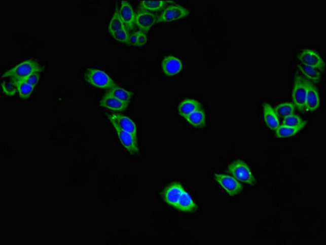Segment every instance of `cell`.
I'll return each mask as SVG.
<instances>
[{"label": "cell", "mask_w": 326, "mask_h": 245, "mask_svg": "<svg viewBox=\"0 0 326 245\" xmlns=\"http://www.w3.org/2000/svg\"><path fill=\"white\" fill-rule=\"evenodd\" d=\"M119 14L127 29H131L134 27L136 13L133 7L131 6L130 3L128 1H121V5L119 9Z\"/></svg>", "instance_id": "14"}, {"label": "cell", "mask_w": 326, "mask_h": 245, "mask_svg": "<svg viewBox=\"0 0 326 245\" xmlns=\"http://www.w3.org/2000/svg\"><path fill=\"white\" fill-rule=\"evenodd\" d=\"M298 60L305 66L323 69L324 67V62L320 55L316 51L311 49H304L298 55Z\"/></svg>", "instance_id": "7"}, {"label": "cell", "mask_w": 326, "mask_h": 245, "mask_svg": "<svg viewBox=\"0 0 326 245\" xmlns=\"http://www.w3.org/2000/svg\"><path fill=\"white\" fill-rule=\"evenodd\" d=\"M282 124H283V125L291 126V127H299V128H303L307 125V122L294 113L283 117V119H282Z\"/></svg>", "instance_id": "25"}, {"label": "cell", "mask_w": 326, "mask_h": 245, "mask_svg": "<svg viewBox=\"0 0 326 245\" xmlns=\"http://www.w3.org/2000/svg\"><path fill=\"white\" fill-rule=\"evenodd\" d=\"M167 4H173L172 1H148L144 0L139 3L138 10L148 11V12H158L164 9Z\"/></svg>", "instance_id": "20"}, {"label": "cell", "mask_w": 326, "mask_h": 245, "mask_svg": "<svg viewBox=\"0 0 326 245\" xmlns=\"http://www.w3.org/2000/svg\"><path fill=\"white\" fill-rule=\"evenodd\" d=\"M99 105L105 107L110 111H115V112L118 113V112H123L125 111L129 107V103L120 101L118 98H116L115 96L105 92V94L99 102Z\"/></svg>", "instance_id": "15"}, {"label": "cell", "mask_w": 326, "mask_h": 245, "mask_svg": "<svg viewBox=\"0 0 326 245\" xmlns=\"http://www.w3.org/2000/svg\"><path fill=\"white\" fill-rule=\"evenodd\" d=\"M148 43V36L145 32L137 31V46H144Z\"/></svg>", "instance_id": "31"}, {"label": "cell", "mask_w": 326, "mask_h": 245, "mask_svg": "<svg viewBox=\"0 0 326 245\" xmlns=\"http://www.w3.org/2000/svg\"><path fill=\"white\" fill-rule=\"evenodd\" d=\"M115 40H117L119 42L123 44H129V34L127 28L120 29L119 31L116 32L114 34H112Z\"/></svg>", "instance_id": "29"}, {"label": "cell", "mask_w": 326, "mask_h": 245, "mask_svg": "<svg viewBox=\"0 0 326 245\" xmlns=\"http://www.w3.org/2000/svg\"><path fill=\"white\" fill-rule=\"evenodd\" d=\"M43 68L37 61L27 60L22 61L3 75V78H13L16 80H24L35 72H42Z\"/></svg>", "instance_id": "2"}, {"label": "cell", "mask_w": 326, "mask_h": 245, "mask_svg": "<svg viewBox=\"0 0 326 245\" xmlns=\"http://www.w3.org/2000/svg\"><path fill=\"white\" fill-rule=\"evenodd\" d=\"M198 109H201V104L200 101L194 99L188 98L179 103L177 110H178L179 116L186 119L190 114Z\"/></svg>", "instance_id": "18"}, {"label": "cell", "mask_w": 326, "mask_h": 245, "mask_svg": "<svg viewBox=\"0 0 326 245\" xmlns=\"http://www.w3.org/2000/svg\"><path fill=\"white\" fill-rule=\"evenodd\" d=\"M274 109L276 111L278 116L284 117V116L295 113V107L293 103L284 102L276 106Z\"/></svg>", "instance_id": "28"}, {"label": "cell", "mask_w": 326, "mask_h": 245, "mask_svg": "<svg viewBox=\"0 0 326 245\" xmlns=\"http://www.w3.org/2000/svg\"><path fill=\"white\" fill-rule=\"evenodd\" d=\"M158 15L148 11L138 10L135 17V24L141 31L148 33L151 28L156 23Z\"/></svg>", "instance_id": "9"}, {"label": "cell", "mask_w": 326, "mask_h": 245, "mask_svg": "<svg viewBox=\"0 0 326 245\" xmlns=\"http://www.w3.org/2000/svg\"><path fill=\"white\" fill-rule=\"evenodd\" d=\"M3 92L8 96H13L17 92V80L13 78H2Z\"/></svg>", "instance_id": "26"}, {"label": "cell", "mask_w": 326, "mask_h": 245, "mask_svg": "<svg viewBox=\"0 0 326 245\" xmlns=\"http://www.w3.org/2000/svg\"><path fill=\"white\" fill-rule=\"evenodd\" d=\"M307 92L306 98L305 111L308 112H313L320 107V96L317 88L312 83L306 80Z\"/></svg>", "instance_id": "13"}, {"label": "cell", "mask_w": 326, "mask_h": 245, "mask_svg": "<svg viewBox=\"0 0 326 245\" xmlns=\"http://www.w3.org/2000/svg\"><path fill=\"white\" fill-rule=\"evenodd\" d=\"M129 45L137 46V31L129 34Z\"/></svg>", "instance_id": "32"}, {"label": "cell", "mask_w": 326, "mask_h": 245, "mask_svg": "<svg viewBox=\"0 0 326 245\" xmlns=\"http://www.w3.org/2000/svg\"><path fill=\"white\" fill-rule=\"evenodd\" d=\"M107 93L110 95L115 96L116 98H118L120 101H124V102H130L131 99L133 97V93L131 92L130 91L127 90L125 88L116 85L114 88L112 89L107 90Z\"/></svg>", "instance_id": "22"}, {"label": "cell", "mask_w": 326, "mask_h": 245, "mask_svg": "<svg viewBox=\"0 0 326 245\" xmlns=\"http://www.w3.org/2000/svg\"><path fill=\"white\" fill-rule=\"evenodd\" d=\"M116 134L118 136L120 143L123 147L129 151V153L136 155L138 153V145H137V136L132 134L130 132L121 130L117 127H114Z\"/></svg>", "instance_id": "10"}, {"label": "cell", "mask_w": 326, "mask_h": 245, "mask_svg": "<svg viewBox=\"0 0 326 245\" xmlns=\"http://www.w3.org/2000/svg\"><path fill=\"white\" fill-rule=\"evenodd\" d=\"M184 190L185 188L183 187L181 183H177V182L171 183L163 191L162 195L164 201L168 203V205L172 206L175 208L179 198L181 196L182 193Z\"/></svg>", "instance_id": "11"}, {"label": "cell", "mask_w": 326, "mask_h": 245, "mask_svg": "<svg viewBox=\"0 0 326 245\" xmlns=\"http://www.w3.org/2000/svg\"><path fill=\"white\" fill-rule=\"evenodd\" d=\"M189 16V11L184 7L178 5H168L158 16V19L156 23L162 22H169V21H177L183 19Z\"/></svg>", "instance_id": "6"}, {"label": "cell", "mask_w": 326, "mask_h": 245, "mask_svg": "<svg viewBox=\"0 0 326 245\" xmlns=\"http://www.w3.org/2000/svg\"><path fill=\"white\" fill-rule=\"evenodd\" d=\"M185 120L190 125L193 126L195 128H202L206 123V116L201 108L190 114Z\"/></svg>", "instance_id": "19"}, {"label": "cell", "mask_w": 326, "mask_h": 245, "mask_svg": "<svg viewBox=\"0 0 326 245\" xmlns=\"http://www.w3.org/2000/svg\"><path fill=\"white\" fill-rule=\"evenodd\" d=\"M214 180L222 188L228 193L230 196H236L240 191H242L243 187L239 181L236 180L234 177L227 174H213Z\"/></svg>", "instance_id": "5"}, {"label": "cell", "mask_w": 326, "mask_h": 245, "mask_svg": "<svg viewBox=\"0 0 326 245\" xmlns=\"http://www.w3.org/2000/svg\"><path fill=\"white\" fill-rule=\"evenodd\" d=\"M162 71L166 76H174L178 75L183 69V62L178 57L173 55L164 57L162 61Z\"/></svg>", "instance_id": "12"}, {"label": "cell", "mask_w": 326, "mask_h": 245, "mask_svg": "<svg viewBox=\"0 0 326 245\" xmlns=\"http://www.w3.org/2000/svg\"><path fill=\"white\" fill-rule=\"evenodd\" d=\"M228 171L240 183L248 185H255L256 183V179L252 174V170L243 160L238 159L230 163L228 167Z\"/></svg>", "instance_id": "3"}, {"label": "cell", "mask_w": 326, "mask_h": 245, "mask_svg": "<svg viewBox=\"0 0 326 245\" xmlns=\"http://www.w3.org/2000/svg\"><path fill=\"white\" fill-rule=\"evenodd\" d=\"M40 80V72H35V73L32 74L30 76L24 79L23 81L25 83L30 84L32 86L35 87L38 84L39 81Z\"/></svg>", "instance_id": "30"}, {"label": "cell", "mask_w": 326, "mask_h": 245, "mask_svg": "<svg viewBox=\"0 0 326 245\" xmlns=\"http://www.w3.org/2000/svg\"><path fill=\"white\" fill-rule=\"evenodd\" d=\"M125 25L124 22L120 18V14H119L118 7H116V10H115L114 14L112 16V19L110 21L109 26H108V30H109L111 34H113L116 32L119 31L120 29H124Z\"/></svg>", "instance_id": "24"}, {"label": "cell", "mask_w": 326, "mask_h": 245, "mask_svg": "<svg viewBox=\"0 0 326 245\" xmlns=\"http://www.w3.org/2000/svg\"><path fill=\"white\" fill-rule=\"evenodd\" d=\"M298 72L301 74L303 77L306 78V80H312L316 83L320 81L321 78L320 71L316 68L309 67L305 65H298Z\"/></svg>", "instance_id": "21"}, {"label": "cell", "mask_w": 326, "mask_h": 245, "mask_svg": "<svg viewBox=\"0 0 326 245\" xmlns=\"http://www.w3.org/2000/svg\"><path fill=\"white\" fill-rule=\"evenodd\" d=\"M107 117L113 127H117L121 130L137 136V126L130 118L119 113L108 114Z\"/></svg>", "instance_id": "8"}, {"label": "cell", "mask_w": 326, "mask_h": 245, "mask_svg": "<svg viewBox=\"0 0 326 245\" xmlns=\"http://www.w3.org/2000/svg\"><path fill=\"white\" fill-rule=\"evenodd\" d=\"M17 92L22 99L29 98L32 92H34V87L25 83L23 80H17Z\"/></svg>", "instance_id": "27"}, {"label": "cell", "mask_w": 326, "mask_h": 245, "mask_svg": "<svg viewBox=\"0 0 326 245\" xmlns=\"http://www.w3.org/2000/svg\"><path fill=\"white\" fill-rule=\"evenodd\" d=\"M307 88L305 79L301 75H295V84L293 88V104L300 111L305 110L306 98H307Z\"/></svg>", "instance_id": "4"}, {"label": "cell", "mask_w": 326, "mask_h": 245, "mask_svg": "<svg viewBox=\"0 0 326 245\" xmlns=\"http://www.w3.org/2000/svg\"><path fill=\"white\" fill-rule=\"evenodd\" d=\"M84 79L89 84L100 89L110 90L117 85L106 72L96 68L87 69L84 72Z\"/></svg>", "instance_id": "1"}, {"label": "cell", "mask_w": 326, "mask_h": 245, "mask_svg": "<svg viewBox=\"0 0 326 245\" xmlns=\"http://www.w3.org/2000/svg\"><path fill=\"white\" fill-rule=\"evenodd\" d=\"M263 117L266 125L272 131H276L280 125V119L274 107L267 102L263 104Z\"/></svg>", "instance_id": "16"}, {"label": "cell", "mask_w": 326, "mask_h": 245, "mask_svg": "<svg viewBox=\"0 0 326 245\" xmlns=\"http://www.w3.org/2000/svg\"><path fill=\"white\" fill-rule=\"evenodd\" d=\"M176 209L183 213H192L197 208L196 202L194 200L192 195L188 191L184 190L182 193L181 196L179 198L177 205L175 207Z\"/></svg>", "instance_id": "17"}, {"label": "cell", "mask_w": 326, "mask_h": 245, "mask_svg": "<svg viewBox=\"0 0 326 245\" xmlns=\"http://www.w3.org/2000/svg\"><path fill=\"white\" fill-rule=\"evenodd\" d=\"M303 129L299 127H291V126L281 125L278 127L277 129L275 131L276 135L279 138H287L295 136L298 132H300Z\"/></svg>", "instance_id": "23"}]
</instances>
